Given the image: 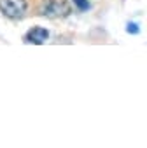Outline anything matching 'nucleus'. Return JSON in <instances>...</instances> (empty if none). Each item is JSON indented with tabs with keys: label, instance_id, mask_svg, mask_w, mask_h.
<instances>
[{
	"label": "nucleus",
	"instance_id": "nucleus-3",
	"mask_svg": "<svg viewBox=\"0 0 147 148\" xmlns=\"http://www.w3.org/2000/svg\"><path fill=\"white\" fill-rule=\"evenodd\" d=\"M26 42H32V44H37V45H40V44H46V40L49 38V32L46 30V28H42V26H33L28 33H26Z\"/></svg>",
	"mask_w": 147,
	"mask_h": 148
},
{
	"label": "nucleus",
	"instance_id": "nucleus-2",
	"mask_svg": "<svg viewBox=\"0 0 147 148\" xmlns=\"http://www.w3.org/2000/svg\"><path fill=\"white\" fill-rule=\"evenodd\" d=\"M28 9L26 0H0V11L11 19H21Z\"/></svg>",
	"mask_w": 147,
	"mask_h": 148
},
{
	"label": "nucleus",
	"instance_id": "nucleus-4",
	"mask_svg": "<svg viewBox=\"0 0 147 148\" xmlns=\"http://www.w3.org/2000/svg\"><path fill=\"white\" fill-rule=\"evenodd\" d=\"M72 2H74V5H76L79 11H88L91 7V4L88 2V0H72Z\"/></svg>",
	"mask_w": 147,
	"mask_h": 148
},
{
	"label": "nucleus",
	"instance_id": "nucleus-5",
	"mask_svg": "<svg viewBox=\"0 0 147 148\" xmlns=\"http://www.w3.org/2000/svg\"><path fill=\"white\" fill-rule=\"evenodd\" d=\"M126 32H128L130 35H138V33H140V28H138V25H137V23L130 21V23L126 25Z\"/></svg>",
	"mask_w": 147,
	"mask_h": 148
},
{
	"label": "nucleus",
	"instance_id": "nucleus-1",
	"mask_svg": "<svg viewBox=\"0 0 147 148\" xmlns=\"http://www.w3.org/2000/svg\"><path fill=\"white\" fill-rule=\"evenodd\" d=\"M40 14L51 19H58V18H67L70 14V4L67 0H47L42 5Z\"/></svg>",
	"mask_w": 147,
	"mask_h": 148
}]
</instances>
